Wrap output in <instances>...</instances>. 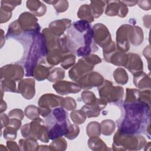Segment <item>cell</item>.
<instances>
[{
  "mask_svg": "<svg viewBox=\"0 0 151 151\" xmlns=\"http://www.w3.org/2000/svg\"><path fill=\"white\" fill-rule=\"evenodd\" d=\"M147 143L142 136L123 133L119 129L116 133L113 143L114 150H140Z\"/></svg>",
  "mask_w": 151,
  "mask_h": 151,
  "instance_id": "obj_1",
  "label": "cell"
},
{
  "mask_svg": "<svg viewBox=\"0 0 151 151\" xmlns=\"http://www.w3.org/2000/svg\"><path fill=\"white\" fill-rule=\"evenodd\" d=\"M21 131L22 136L25 138L31 137L44 143H48L50 139L48 128L44 126V120L39 117L29 123L25 124L21 127Z\"/></svg>",
  "mask_w": 151,
  "mask_h": 151,
  "instance_id": "obj_2",
  "label": "cell"
},
{
  "mask_svg": "<svg viewBox=\"0 0 151 151\" xmlns=\"http://www.w3.org/2000/svg\"><path fill=\"white\" fill-rule=\"evenodd\" d=\"M100 99L107 103L117 102L121 100L123 96V88L120 86H114L109 80H104L98 88Z\"/></svg>",
  "mask_w": 151,
  "mask_h": 151,
  "instance_id": "obj_3",
  "label": "cell"
},
{
  "mask_svg": "<svg viewBox=\"0 0 151 151\" xmlns=\"http://www.w3.org/2000/svg\"><path fill=\"white\" fill-rule=\"evenodd\" d=\"M132 30L133 27L130 24L123 25L117 30L116 42L119 51L126 52L129 50Z\"/></svg>",
  "mask_w": 151,
  "mask_h": 151,
  "instance_id": "obj_4",
  "label": "cell"
},
{
  "mask_svg": "<svg viewBox=\"0 0 151 151\" xmlns=\"http://www.w3.org/2000/svg\"><path fill=\"white\" fill-rule=\"evenodd\" d=\"M93 32V41L95 44L104 48L111 42L110 32L107 28L101 23L95 24L92 28Z\"/></svg>",
  "mask_w": 151,
  "mask_h": 151,
  "instance_id": "obj_5",
  "label": "cell"
},
{
  "mask_svg": "<svg viewBox=\"0 0 151 151\" xmlns=\"http://www.w3.org/2000/svg\"><path fill=\"white\" fill-rule=\"evenodd\" d=\"M94 66L84 57H82L78 60L77 64L69 71V77L71 80L77 82L81 77L93 70Z\"/></svg>",
  "mask_w": 151,
  "mask_h": 151,
  "instance_id": "obj_6",
  "label": "cell"
},
{
  "mask_svg": "<svg viewBox=\"0 0 151 151\" xmlns=\"http://www.w3.org/2000/svg\"><path fill=\"white\" fill-rule=\"evenodd\" d=\"M18 21L23 31L39 33L40 28L37 22L38 19L33 14L28 12H23L20 15Z\"/></svg>",
  "mask_w": 151,
  "mask_h": 151,
  "instance_id": "obj_7",
  "label": "cell"
},
{
  "mask_svg": "<svg viewBox=\"0 0 151 151\" xmlns=\"http://www.w3.org/2000/svg\"><path fill=\"white\" fill-rule=\"evenodd\" d=\"M104 81L103 76L97 72L91 71L83 77L77 82L82 88L88 90L94 87L101 86Z\"/></svg>",
  "mask_w": 151,
  "mask_h": 151,
  "instance_id": "obj_8",
  "label": "cell"
},
{
  "mask_svg": "<svg viewBox=\"0 0 151 151\" xmlns=\"http://www.w3.org/2000/svg\"><path fill=\"white\" fill-rule=\"evenodd\" d=\"M24 74V69L19 65L8 64L1 68V80L17 81L21 79Z\"/></svg>",
  "mask_w": 151,
  "mask_h": 151,
  "instance_id": "obj_9",
  "label": "cell"
},
{
  "mask_svg": "<svg viewBox=\"0 0 151 151\" xmlns=\"http://www.w3.org/2000/svg\"><path fill=\"white\" fill-rule=\"evenodd\" d=\"M106 3L107 4L105 14L108 16L117 15L120 17L124 18L128 13V8L122 1H106Z\"/></svg>",
  "mask_w": 151,
  "mask_h": 151,
  "instance_id": "obj_10",
  "label": "cell"
},
{
  "mask_svg": "<svg viewBox=\"0 0 151 151\" xmlns=\"http://www.w3.org/2000/svg\"><path fill=\"white\" fill-rule=\"evenodd\" d=\"M52 87L57 93L61 95H66L70 93H77L80 92L82 89L78 83L68 81H57L53 84Z\"/></svg>",
  "mask_w": 151,
  "mask_h": 151,
  "instance_id": "obj_11",
  "label": "cell"
},
{
  "mask_svg": "<svg viewBox=\"0 0 151 151\" xmlns=\"http://www.w3.org/2000/svg\"><path fill=\"white\" fill-rule=\"evenodd\" d=\"M17 92L27 100L31 99L35 95V80L32 78L21 80L18 85Z\"/></svg>",
  "mask_w": 151,
  "mask_h": 151,
  "instance_id": "obj_12",
  "label": "cell"
},
{
  "mask_svg": "<svg viewBox=\"0 0 151 151\" xmlns=\"http://www.w3.org/2000/svg\"><path fill=\"white\" fill-rule=\"evenodd\" d=\"M107 102L101 99H97L96 101L91 104H85L81 109L88 117H95L99 116L101 110L105 108Z\"/></svg>",
  "mask_w": 151,
  "mask_h": 151,
  "instance_id": "obj_13",
  "label": "cell"
},
{
  "mask_svg": "<svg viewBox=\"0 0 151 151\" xmlns=\"http://www.w3.org/2000/svg\"><path fill=\"white\" fill-rule=\"evenodd\" d=\"M125 67L133 74L139 71H142L143 62L140 57L134 53H129L127 54V60Z\"/></svg>",
  "mask_w": 151,
  "mask_h": 151,
  "instance_id": "obj_14",
  "label": "cell"
},
{
  "mask_svg": "<svg viewBox=\"0 0 151 151\" xmlns=\"http://www.w3.org/2000/svg\"><path fill=\"white\" fill-rule=\"evenodd\" d=\"M63 97L54 94H45L39 99V107H44L49 109L57 107L60 106Z\"/></svg>",
  "mask_w": 151,
  "mask_h": 151,
  "instance_id": "obj_15",
  "label": "cell"
},
{
  "mask_svg": "<svg viewBox=\"0 0 151 151\" xmlns=\"http://www.w3.org/2000/svg\"><path fill=\"white\" fill-rule=\"evenodd\" d=\"M71 20L62 19L51 22L49 25V29L56 36L59 37L64 34V31L71 25Z\"/></svg>",
  "mask_w": 151,
  "mask_h": 151,
  "instance_id": "obj_16",
  "label": "cell"
},
{
  "mask_svg": "<svg viewBox=\"0 0 151 151\" xmlns=\"http://www.w3.org/2000/svg\"><path fill=\"white\" fill-rule=\"evenodd\" d=\"M133 77V83L136 87L142 90L150 89V78L145 73L139 71L135 73Z\"/></svg>",
  "mask_w": 151,
  "mask_h": 151,
  "instance_id": "obj_17",
  "label": "cell"
},
{
  "mask_svg": "<svg viewBox=\"0 0 151 151\" xmlns=\"http://www.w3.org/2000/svg\"><path fill=\"white\" fill-rule=\"evenodd\" d=\"M55 123L48 131V136L50 139H54L64 136L68 132V126L70 123Z\"/></svg>",
  "mask_w": 151,
  "mask_h": 151,
  "instance_id": "obj_18",
  "label": "cell"
},
{
  "mask_svg": "<svg viewBox=\"0 0 151 151\" xmlns=\"http://www.w3.org/2000/svg\"><path fill=\"white\" fill-rule=\"evenodd\" d=\"M52 67V66H47L40 63L34 67L32 76H34L38 81L44 80L48 77L50 72V69Z\"/></svg>",
  "mask_w": 151,
  "mask_h": 151,
  "instance_id": "obj_19",
  "label": "cell"
},
{
  "mask_svg": "<svg viewBox=\"0 0 151 151\" xmlns=\"http://www.w3.org/2000/svg\"><path fill=\"white\" fill-rule=\"evenodd\" d=\"M27 7L34 15L41 17L46 12V6L40 1H27Z\"/></svg>",
  "mask_w": 151,
  "mask_h": 151,
  "instance_id": "obj_20",
  "label": "cell"
},
{
  "mask_svg": "<svg viewBox=\"0 0 151 151\" xmlns=\"http://www.w3.org/2000/svg\"><path fill=\"white\" fill-rule=\"evenodd\" d=\"M127 60V54L125 52L116 50L109 57L107 62L111 63L117 66H126Z\"/></svg>",
  "mask_w": 151,
  "mask_h": 151,
  "instance_id": "obj_21",
  "label": "cell"
},
{
  "mask_svg": "<svg viewBox=\"0 0 151 151\" xmlns=\"http://www.w3.org/2000/svg\"><path fill=\"white\" fill-rule=\"evenodd\" d=\"M63 56L64 55H63L59 48L51 50L47 54V63L50 66L53 67L61 62Z\"/></svg>",
  "mask_w": 151,
  "mask_h": 151,
  "instance_id": "obj_22",
  "label": "cell"
},
{
  "mask_svg": "<svg viewBox=\"0 0 151 151\" xmlns=\"http://www.w3.org/2000/svg\"><path fill=\"white\" fill-rule=\"evenodd\" d=\"M77 16L79 18L86 21L88 23L92 22L94 20L90 5L88 4H84L79 8Z\"/></svg>",
  "mask_w": 151,
  "mask_h": 151,
  "instance_id": "obj_23",
  "label": "cell"
},
{
  "mask_svg": "<svg viewBox=\"0 0 151 151\" xmlns=\"http://www.w3.org/2000/svg\"><path fill=\"white\" fill-rule=\"evenodd\" d=\"M19 146L21 150H38V144L37 142V140L31 137L20 139Z\"/></svg>",
  "mask_w": 151,
  "mask_h": 151,
  "instance_id": "obj_24",
  "label": "cell"
},
{
  "mask_svg": "<svg viewBox=\"0 0 151 151\" xmlns=\"http://www.w3.org/2000/svg\"><path fill=\"white\" fill-rule=\"evenodd\" d=\"M106 1H91L90 7L94 18H99L101 15L104 11L106 5Z\"/></svg>",
  "mask_w": 151,
  "mask_h": 151,
  "instance_id": "obj_25",
  "label": "cell"
},
{
  "mask_svg": "<svg viewBox=\"0 0 151 151\" xmlns=\"http://www.w3.org/2000/svg\"><path fill=\"white\" fill-rule=\"evenodd\" d=\"M88 145L90 149L93 150H108L106 143L99 137H91L88 140Z\"/></svg>",
  "mask_w": 151,
  "mask_h": 151,
  "instance_id": "obj_26",
  "label": "cell"
},
{
  "mask_svg": "<svg viewBox=\"0 0 151 151\" xmlns=\"http://www.w3.org/2000/svg\"><path fill=\"white\" fill-rule=\"evenodd\" d=\"M143 40V32L141 28L138 26L133 27L130 42L134 45H140Z\"/></svg>",
  "mask_w": 151,
  "mask_h": 151,
  "instance_id": "obj_27",
  "label": "cell"
},
{
  "mask_svg": "<svg viewBox=\"0 0 151 151\" xmlns=\"http://www.w3.org/2000/svg\"><path fill=\"white\" fill-rule=\"evenodd\" d=\"M101 132L105 136L111 135L116 128L115 123L111 120H104L100 123Z\"/></svg>",
  "mask_w": 151,
  "mask_h": 151,
  "instance_id": "obj_28",
  "label": "cell"
},
{
  "mask_svg": "<svg viewBox=\"0 0 151 151\" xmlns=\"http://www.w3.org/2000/svg\"><path fill=\"white\" fill-rule=\"evenodd\" d=\"M113 77L116 82L119 84L124 85L128 81V74L122 68L116 69L113 73Z\"/></svg>",
  "mask_w": 151,
  "mask_h": 151,
  "instance_id": "obj_29",
  "label": "cell"
},
{
  "mask_svg": "<svg viewBox=\"0 0 151 151\" xmlns=\"http://www.w3.org/2000/svg\"><path fill=\"white\" fill-rule=\"evenodd\" d=\"M87 134L90 137H99L101 133L100 124L97 122H91L86 128Z\"/></svg>",
  "mask_w": 151,
  "mask_h": 151,
  "instance_id": "obj_30",
  "label": "cell"
},
{
  "mask_svg": "<svg viewBox=\"0 0 151 151\" xmlns=\"http://www.w3.org/2000/svg\"><path fill=\"white\" fill-rule=\"evenodd\" d=\"M51 113L52 117L56 123H64L68 121L67 113L63 107L54 109Z\"/></svg>",
  "mask_w": 151,
  "mask_h": 151,
  "instance_id": "obj_31",
  "label": "cell"
},
{
  "mask_svg": "<svg viewBox=\"0 0 151 151\" xmlns=\"http://www.w3.org/2000/svg\"><path fill=\"white\" fill-rule=\"evenodd\" d=\"M67 143L65 139L59 137L54 139L49 146L50 150H64L67 149Z\"/></svg>",
  "mask_w": 151,
  "mask_h": 151,
  "instance_id": "obj_32",
  "label": "cell"
},
{
  "mask_svg": "<svg viewBox=\"0 0 151 151\" xmlns=\"http://www.w3.org/2000/svg\"><path fill=\"white\" fill-rule=\"evenodd\" d=\"M64 71L60 67H56L52 68L50 72L47 80L51 82L58 81L62 80L64 77Z\"/></svg>",
  "mask_w": 151,
  "mask_h": 151,
  "instance_id": "obj_33",
  "label": "cell"
},
{
  "mask_svg": "<svg viewBox=\"0 0 151 151\" xmlns=\"http://www.w3.org/2000/svg\"><path fill=\"white\" fill-rule=\"evenodd\" d=\"M86 114L82 110H77L70 113V118L76 124H83L86 120Z\"/></svg>",
  "mask_w": 151,
  "mask_h": 151,
  "instance_id": "obj_34",
  "label": "cell"
},
{
  "mask_svg": "<svg viewBox=\"0 0 151 151\" xmlns=\"http://www.w3.org/2000/svg\"><path fill=\"white\" fill-rule=\"evenodd\" d=\"M23 31L22 30L21 26L19 24L18 20H16L12 22L8 27V29L7 34L6 35V37H15L17 35H20Z\"/></svg>",
  "mask_w": 151,
  "mask_h": 151,
  "instance_id": "obj_35",
  "label": "cell"
},
{
  "mask_svg": "<svg viewBox=\"0 0 151 151\" xmlns=\"http://www.w3.org/2000/svg\"><path fill=\"white\" fill-rule=\"evenodd\" d=\"M21 4V1H1L0 9L7 12H12L15 7L17 5H19Z\"/></svg>",
  "mask_w": 151,
  "mask_h": 151,
  "instance_id": "obj_36",
  "label": "cell"
},
{
  "mask_svg": "<svg viewBox=\"0 0 151 151\" xmlns=\"http://www.w3.org/2000/svg\"><path fill=\"white\" fill-rule=\"evenodd\" d=\"M76 58V56L73 54H68L64 55L61 62V67L64 69L67 70L73 66L75 64Z\"/></svg>",
  "mask_w": 151,
  "mask_h": 151,
  "instance_id": "obj_37",
  "label": "cell"
},
{
  "mask_svg": "<svg viewBox=\"0 0 151 151\" xmlns=\"http://www.w3.org/2000/svg\"><path fill=\"white\" fill-rule=\"evenodd\" d=\"M24 113L28 119L31 120H34L39 117V115L40 114L39 108L33 105L27 106L25 109Z\"/></svg>",
  "mask_w": 151,
  "mask_h": 151,
  "instance_id": "obj_38",
  "label": "cell"
},
{
  "mask_svg": "<svg viewBox=\"0 0 151 151\" xmlns=\"http://www.w3.org/2000/svg\"><path fill=\"white\" fill-rule=\"evenodd\" d=\"M60 106L68 111H71L76 109L77 107V103L73 98L67 97L62 99Z\"/></svg>",
  "mask_w": 151,
  "mask_h": 151,
  "instance_id": "obj_39",
  "label": "cell"
},
{
  "mask_svg": "<svg viewBox=\"0 0 151 151\" xmlns=\"http://www.w3.org/2000/svg\"><path fill=\"white\" fill-rule=\"evenodd\" d=\"M79 132L80 129L78 126L76 125V124H69L68 126V132L64 135V136L70 140H73L77 137L79 134Z\"/></svg>",
  "mask_w": 151,
  "mask_h": 151,
  "instance_id": "obj_40",
  "label": "cell"
},
{
  "mask_svg": "<svg viewBox=\"0 0 151 151\" xmlns=\"http://www.w3.org/2000/svg\"><path fill=\"white\" fill-rule=\"evenodd\" d=\"M1 86L5 91L17 92L15 82L14 80H1Z\"/></svg>",
  "mask_w": 151,
  "mask_h": 151,
  "instance_id": "obj_41",
  "label": "cell"
},
{
  "mask_svg": "<svg viewBox=\"0 0 151 151\" xmlns=\"http://www.w3.org/2000/svg\"><path fill=\"white\" fill-rule=\"evenodd\" d=\"M81 99L86 104H91L94 103L96 100L97 98L96 97V96L94 94L89 91H84L82 92L81 95Z\"/></svg>",
  "mask_w": 151,
  "mask_h": 151,
  "instance_id": "obj_42",
  "label": "cell"
},
{
  "mask_svg": "<svg viewBox=\"0 0 151 151\" xmlns=\"http://www.w3.org/2000/svg\"><path fill=\"white\" fill-rule=\"evenodd\" d=\"M17 130L11 127L6 126L3 131L4 137L6 140H14L17 137Z\"/></svg>",
  "mask_w": 151,
  "mask_h": 151,
  "instance_id": "obj_43",
  "label": "cell"
},
{
  "mask_svg": "<svg viewBox=\"0 0 151 151\" xmlns=\"http://www.w3.org/2000/svg\"><path fill=\"white\" fill-rule=\"evenodd\" d=\"M74 27L80 32L87 31L90 28V25H89L88 22L84 20H80L75 22L74 24Z\"/></svg>",
  "mask_w": 151,
  "mask_h": 151,
  "instance_id": "obj_44",
  "label": "cell"
},
{
  "mask_svg": "<svg viewBox=\"0 0 151 151\" xmlns=\"http://www.w3.org/2000/svg\"><path fill=\"white\" fill-rule=\"evenodd\" d=\"M53 6L57 12H63L67 9L68 3L67 1H57Z\"/></svg>",
  "mask_w": 151,
  "mask_h": 151,
  "instance_id": "obj_45",
  "label": "cell"
},
{
  "mask_svg": "<svg viewBox=\"0 0 151 151\" xmlns=\"http://www.w3.org/2000/svg\"><path fill=\"white\" fill-rule=\"evenodd\" d=\"M8 116L9 117V119L13 118V119H17L22 120L24 118V113L22 110L18 109H15L11 110L8 113Z\"/></svg>",
  "mask_w": 151,
  "mask_h": 151,
  "instance_id": "obj_46",
  "label": "cell"
},
{
  "mask_svg": "<svg viewBox=\"0 0 151 151\" xmlns=\"http://www.w3.org/2000/svg\"><path fill=\"white\" fill-rule=\"evenodd\" d=\"M0 22L1 24L7 22L12 16V12H7L2 9L0 10Z\"/></svg>",
  "mask_w": 151,
  "mask_h": 151,
  "instance_id": "obj_47",
  "label": "cell"
},
{
  "mask_svg": "<svg viewBox=\"0 0 151 151\" xmlns=\"http://www.w3.org/2000/svg\"><path fill=\"white\" fill-rule=\"evenodd\" d=\"M6 147L10 150H19L20 148L19 145L15 142L11 141V140L6 142Z\"/></svg>",
  "mask_w": 151,
  "mask_h": 151,
  "instance_id": "obj_48",
  "label": "cell"
},
{
  "mask_svg": "<svg viewBox=\"0 0 151 151\" xmlns=\"http://www.w3.org/2000/svg\"><path fill=\"white\" fill-rule=\"evenodd\" d=\"M0 117H1V129H2L8 125L9 123V118L7 115H6L5 113H1Z\"/></svg>",
  "mask_w": 151,
  "mask_h": 151,
  "instance_id": "obj_49",
  "label": "cell"
},
{
  "mask_svg": "<svg viewBox=\"0 0 151 151\" xmlns=\"http://www.w3.org/2000/svg\"><path fill=\"white\" fill-rule=\"evenodd\" d=\"M149 1H137L138 5L139 7L142 8L143 10H149L150 9V4L147 5V3H148Z\"/></svg>",
  "mask_w": 151,
  "mask_h": 151,
  "instance_id": "obj_50",
  "label": "cell"
},
{
  "mask_svg": "<svg viewBox=\"0 0 151 151\" xmlns=\"http://www.w3.org/2000/svg\"><path fill=\"white\" fill-rule=\"evenodd\" d=\"M143 54L145 55V58L146 59H147L148 62H149L150 58V46L149 45L146 47V48L143 50Z\"/></svg>",
  "mask_w": 151,
  "mask_h": 151,
  "instance_id": "obj_51",
  "label": "cell"
},
{
  "mask_svg": "<svg viewBox=\"0 0 151 151\" xmlns=\"http://www.w3.org/2000/svg\"><path fill=\"white\" fill-rule=\"evenodd\" d=\"M150 16L149 15L148 18H147V15H145L143 18V22H144V25L147 28H150Z\"/></svg>",
  "mask_w": 151,
  "mask_h": 151,
  "instance_id": "obj_52",
  "label": "cell"
},
{
  "mask_svg": "<svg viewBox=\"0 0 151 151\" xmlns=\"http://www.w3.org/2000/svg\"><path fill=\"white\" fill-rule=\"evenodd\" d=\"M123 3H124L126 6H134L137 3V1H122Z\"/></svg>",
  "mask_w": 151,
  "mask_h": 151,
  "instance_id": "obj_53",
  "label": "cell"
},
{
  "mask_svg": "<svg viewBox=\"0 0 151 151\" xmlns=\"http://www.w3.org/2000/svg\"><path fill=\"white\" fill-rule=\"evenodd\" d=\"M6 102L4 101L3 100H1V113H2L4 111H5L6 109Z\"/></svg>",
  "mask_w": 151,
  "mask_h": 151,
  "instance_id": "obj_54",
  "label": "cell"
},
{
  "mask_svg": "<svg viewBox=\"0 0 151 151\" xmlns=\"http://www.w3.org/2000/svg\"><path fill=\"white\" fill-rule=\"evenodd\" d=\"M50 150V148H49V146H45V145H43V146H40V147H38V150Z\"/></svg>",
  "mask_w": 151,
  "mask_h": 151,
  "instance_id": "obj_55",
  "label": "cell"
}]
</instances>
